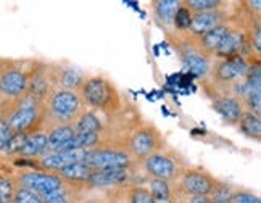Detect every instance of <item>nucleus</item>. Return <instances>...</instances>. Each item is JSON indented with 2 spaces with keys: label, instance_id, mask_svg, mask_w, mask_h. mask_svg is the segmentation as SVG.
Masks as SVG:
<instances>
[{
  "label": "nucleus",
  "instance_id": "15",
  "mask_svg": "<svg viewBox=\"0 0 261 203\" xmlns=\"http://www.w3.org/2000/svg\"><path fill=\"white\" fill-rule=\"evenodd\" d=\"M130 179L129 169H98L92 171V174L86 181V186L95 189H108L124 186Z\"/></svg>",
  "mask_w": 261,
  "mask_h": 203
},
{
  "label": "nucleus",
  "instance_id": "11",
  "mask_svg": "<svg viewBox=\"0 0 261 203\" xmlns=\"http://www.w3.org/2000/svg\"><path fill=\"white\" fill-rule=\"evenodd\" d=\"M248 58L244 55H234L230 58L219 60L213 68V74L218 83L230 84V83H239L240 79H244L247 71L250 68Z\"/></svg>",
  "mask_w": 261,
  "mask_h": 203
},
{
  "label": "nucleus",
  "instance_id": "39",
  "mask_svg": "<svg viewBox=\"0 0 261 203\" xmlns=\"http://www.w3.org/2000/svg\"><path fill=\"white\" fill-rule=\"evenodd\" d=\"M77 203H103V201H98V200H77Z\"/></svg>",
  "mask_w": 261,
  "mask_h": 203
},
{
  "label": "nucleus",
  "instance_id": "6",
  "mask_svg": "<svg viewBox=\"0 0 261 203\" xmlns=\"http://www.w3.org/2000/svg\"><path fill=\"white\" fill-rule=\"evenodd\" d=\"M174 48L177 50V54L180 60L184 62V65L189 68L190 73H194L198 78H206L208 73L212 71V63L206 54H203L200 50L197 39L189 36V37H179L174 42Z\"/></svg>",
  "mask_w": 261,
  "mask_h": 203
},
{
  "label": "nucleus",
  "instance_id": "33",
  "mask_svg": "<svg viewBox=\"0 0 261 203\" xmlns=\"http://www.w3.org/2000/svg\"><path fill=\"white\" fill-rule=\"evenodd\" d=\"M16 187L13 179L0 174V203H13Z\"/></svg>",
  "mask_w": 261,
  "mask_h": 203
},
{
  "label": "nucleus",
  "instance_id": "26",
  "mask_svg": "<svg viewBox=\"0 0 261 203\" xmlns=\"http://www.w3.org/2000/svg\"><path fill=\"white\" fill-rule=\"evenodd\" d=\"M239 129L245 137L259 140L261 137V118L255 113H250V111H244L242 116L239 119Z\"/></svg>",
  "mask_w": 261,
  "mask_h": 203
},
{
  "label": "nucleus",
  "instance_id": "12",
  "mask_svg": "<svg viewBox=\"0 0 261 203\" xmlns=\"http://www.w3.org/2000/svg\"><path fill=\"white\" fill-rule=\"evenodd\" d=\"M57 86V74L50 73L45 65L33 69L31 76H28V95H31L37 102L44 104V100L50 97Z\"/></svg>",
  "mask_w": 261,
  "mask_h": 203
},
{
  "label": "nucleus",
  "instance_id": "5",
  "mask_svg": "<svg viewBox=\"0 0 261 203\" xmlns=\"http://www.w3.org/2000/svg\"><path fill=\"white\" fill-rule=\"evenodd\" d=\"M166 147L165 136L162 131L155 128L153 124H145L142 128L136 129L133 136L129 139V151L127 154L137 158V160H145L150 155L156 154L162 148Z\"/></svg>",
  "mask_w": 261,
  "mask_h": 203
},
{
  "label": "nucleus",
  "instance_id": "31",
  "mask_svg": "<svg viewBox=\"0 0 261 203\" xmlns=\"http://www.w3.org/2000/svg\"><path fill=\"white\" fill-rule=\"evenodd\" d=\"M192 12L180 2V7L177 8V12L174 15V21H173V28H176L177 33H184L189 31L190 24H192Z\"/></svg>",
  "mask_w": 261,
  "mask_h": 203
},
{
  "label": "nucleus",
  "instance_id": "35",
  "mask_svg": "<svg viewBox=\"0 0 261 203\" xmlns=\"http://www.w3.org/2000/svg\"><path fill=\"white\" fill-rule=\"evenodd\" d=\"M13 203H42V200H41V197H39L37 194H34L33 190L18 186Z\"/></svg>",
  "mask_w": 261,
  "mask_h": 203
},
{
  "label": "nucleus",
  "instance_id": "17",
  "mask_svg": "<svg viewBox=\"0 0 261 203\" xmlns=\"http://www.w3.org/2000/svg\"><path fill=\"white\" fill-rule=\"evenodd\" d=\"M213 108L218 111L226 123L229 124H237L240 116L244 113V105L240 98L236 95H223V97H216L213 100Z\"/></svg>",
  "mask_w": 261,
  "mask_h": 203
},
{
  "label": "nucleus",
  "instance_id": "1",
  "mask_svg": "<svg viewBox=\"0 0 261 203\" xmlns=\"http://www.w3.org/2000/svg\"><path fill=\"white\" fill-rule=\"evenodd\" d=\"M77 94L81 97L83 104L100 111L116 110L121 104L116 87L113 86L112 81H108L103 76L86 78L84 84L77 90Z\"/></svg>",
  "mask_w": 261,
  "mask_h": 203
},
{
  "label": "nucleus",
  "instance_id": "16",
  "mask_svg": "<svg viewBox=\"0 0 261 203\" xmlns=\"http://www.w3.org/2000/svg\"><path fill=\"white\" fill-rule=\"evenodd\" d=\"M226 15L223 12V8L213 10V12H205V13H194L192 15V24L189 28V36L192 37H200L205 33H208L210 29L216 28L221 23H226Z\"/></svg>",
  "mask_w": 261,
  "mask_h": 203
},
{
  "label": "nucleus",
  "instance_id": "38",
  "mask_svg": "<svg viewBox=\"0 0 261 203\" xmlns=\"http://www.w3.org/2000/svg\"><path fill=\"white\" fill-rule=\"evenodd\" d=\"M187 203H210L208 197H189Z\"/></svg>",
  "mask_w": 261,
  "mask_h": 203
},
{
  "label": "nucleus",
  "instance_id": "2",
  "mask_svg": "<svg viewBox=\"0 0 261 203\" xmlns=\"http://www.w3.org/2000/svg\"><path fill=\"white\" fill-rule=\"evenodd\" d=\"M144 171L150 179H160L166 182H177L182 172L189 168L186 158L173 148H162L142 161Z\"/></svg>",
  "mask_w": 261,
  "mask_h": 203
},
{
  "label": "nucleus",
  "instance_id": "29",
  "mask_svg": "<svg viewBox=\"0 0 261 203\" xmlns=\"http://www.w3.org/2000/svg\"><path fill=\"white\" fill-rule=\"evenodd\" d=\"M39 197H41L42 203H73V201H76L71 194V190L68 189V184H65L63 187H60L54 192H48V194L39 195Z\"/></svg>",
  "mask_w": 261,
  "mask_h": 203
},
{
  "label": "nucleus",
  "instance_id": "37",
  "mask_svg": "<svg viewBox=\"0 0 261 203\" xmlns=\"http://www.w3.org/2000/svg\"><path fill=\"white\" fill-rule=\"evenodd\" d=\"M7 119L8 118L0 115V154H2V151L5 150L10 137H12V134H13L12 131H10V128H8V121Z\"/></svg>",
  "mask_w": 261,
  "mask_h": 203
},
{
  "label": "nucleus",
  "instance_id": "14",
  "mask_svg": "<svg viewBox=\"0 0 261 203\" xmlns=\"http://www.w3.org/2000/svg\"><path fill=\"white\" fill-rule=\"evenodd\" d=\"M245 45H247V29L240 26H229V31L224 36L223 42L219 44L215 55L219 57L221 60L230 58L234 55H242Z\"/></svg>",
  "mask_w": 261,
  "mask_h": 203
},
{
  "label": "nucleus",
  "instance_id": "9",
  "mask_svg": "<svg viewBox=\"0 0 261 203\" xmlns=\"http://www.w3.org/2000/svg\"><path fill=\"white\" fill-rule=\"evenodd\" d=\"M18 184L19 187H24L33 190L37 195H44L48 192H54L60 187L65 186V182L60 179L55 172H47V171H24L18 176Z\"/></svg>",
  "mask_w": 261,
  "mask_h": 203
},
{
  "label": "nucleus",
  "instance_id": "20",
  "mask_svg": "<svg viewBox=\"0 0 261 203\" xmlns=\"http://www.w3.org/2000/svg\"><path fill=\"white\" fill-rule=\"evenodd\" d=\"M92 168L87 166L83 161L79 163H73L63 169H60L57 172V176L62 179L65 184H86V181L89 179V176L92 174Z\"/></svg>",
  "mask_w": 261,
  "mask_h": 203
},
{
  "label": "nucleus",
  "instance_id": "19",
  "mask_svg": "<svg viewBox=\"0 0 261 203\" xmlns=\"http://www.w3.org/2000/svg\"><path fill=\"white\" fill-rule=\"evenodd\" d=\"M74 128L73 124H63V126H57L52 131H47V148L44 155L50 154H57L60 151L66 142L74 136Z\"/></svg>",
  "mask_w": 261,
  "mask_h": 203
},
{
  "label": "nucleus",
  "instance_id": "34",
  "mask_svg": "<svg viewBox=\"0 0 261 203\" xmlns=\"http://www.w3.org/2000/svg\"><path fill=\"white\" fill-rule=\"evenodd\" d=\"M127 203H156L152 195L148 194V190L142 186H136L129 189L127 194Z\"/></svg>",
  "mask_w": 261,
  "mask_h": 203
},
{
  "label": "nucleus",
  "instance_id": "7",
  "mask_svg": "<svg viewBox=\"0 0 261 203\" xmlns=\"http://www.w3.org/2000/svg\"><path fill=\"white\" fill-rule=\"evenodd\" d=\"M216 177L200 166H189L177 179V189L186 197H210Z\"/></svg>",
  "mask_w": 261,
  "mask_h": 203
},
{
  "label": "nucleus",
  "instance_id": "32",
  "mask_svg": "<svg viewBox=\"0 0 261 203\" xmlns=\"http://www.w3.org/2000/svg\"><path fill=\"white\" fill-rule=\"evenodd\" d=\"M28 136H29V133H13L2 154L10 155V157H13V155H21V150H23V147H24V144H26Z\"/></svg>",
  "mask_w": 261,
  "mask_h": 203
},
{
  "label": "nucleus",
  "instance_id": "22",
  "mask_svg": "<svg viewBox=\"0 0 261 203\" xmlns=\"http://www.w3.org/2000/svg\"><path fill=\"white\" fill-rule=\"evenodd\" d=\"M45 148H47V131L36 129L33 133H29L26 144L21 150V157L26 158L44 157Z\"/></svg>",
  "mask_w": 261,
  "mask_h": 203
},
{
  "label": "nucleus",
  "instance_id": "21",
  "mask_svg": "<svg viewBox=\"0 0 261 203\" xmlns=\"http://www.w3.org/2000/svg\"><path fill=\"white\" fill-rule=\"evenodd\" d=\"M84 81H86V73L77 66H68L57 74V84L60 86V89L73 90V92H77L81 89Z\"/></svg>",
  "mask_w": 261,
  "mask_h": 203
},
{
  "label": "nucleus",
  "instance_id": "23",
  "mask_svg": "<svg viewBox=\"0 0 261 203\" xmlns=\"http://www.w3.org/2000/svg\"><path fill=\"white\" fill-rule=\"evenodd\" d=\"M179 7H180L179 0H158V2H153V15L156 18V21L162 26L173 28L174 15Z\"/></svg>",
  "mask_w": 261,
  "mask_h": 203
},
{
  "label": "nucleus",
  "instance_id": "4",
  "mask_svg": "<svg viewBox=\"0 0 261 203\" xmlns=\"http://www.w3.org/2000/svg\"><path fill=\"white\" fill-rule=\"evenodd\" d=\"M81 97L77 92L65 89H55L47 98V113L58 126L73 124L81 115Z\"/></svg>",
  "mask_w": 261,
  "mask_h": 203
},
{
  "label": "nucleus",
  "instance_id": "25",
  "mask_svg": "<svg viewBox=\"0 0 261 203\" xmlns=\"http://www.w3.org/2000/svg\"><path fill=\"white\" fill-rule=\"evenodd\" d=\"M148 194L156 203H168L173 201L174 198V190H173V182L160 181V179H148L147 187Z\"/></svg>",
  "mask_w": 261,
  "mask_h": 203
},
{
  "label": "nucleus",
  "instance_id": "27",
  "mask_svg": "<svg viewBox=\"0 0 261 203\" xmlns=\"http://www.w3.org/2000/svg\"><path fill=\"white\" fill-rule=\"evenodd\" d=\"M97 144H100V134H74L62 148H60V151L92 150V148H95ZM57 154H58V151H57Z\"/></svg>",
  "mask_w": 261,
  "mask_h": 203
},
{
  "label": "nucleus",
  "instance_id": "24",
  "mask_svg": "<svg viewBox=\"0 0 261 203\" xmlns=\"http://www.w3.org/2000/svg\"><path fill=\"white\" fill-rule=\"evenodd\" d=\"M73 128L76 134H100L103 124L94 111H86L74 119Z\"/></svg>",
  "mask_w": 261,
  "mask_h": 203
},
{
  "label": "nucleus",
  "instance_id": "30",
  "mask_svg": "<svg viewBox=\"0 0 261 203\" xmlns=\"http://www.w3.org/2000/svg\"><path fill=\"white\" fill-rule=\"evenodd\" d=\"M192 13H205V12H213V10H219L224 5L221 0H187L182 2Z\"/></svg>",
  "mask_w": 261,
  "mask_h": 203
},
{
  "label": "nucleus",
  "instance_id": "10",
  "mask_svg": "<svg viewBox=\"0 0 261 203\" xmlns=\"http://www.w3.org/2000/svg\"><path fill=\"white\" fill-rule=\"evenodd\" d=\"M28 92V74L15 65L0 69V97L18 100Z\"/></svg>",
  "mask_w": 261,
  "mask_h": 203
},
{
  "label": "nucleus",
  "instance_id": "3",
  "mask_svg": "<svg viewBox=\"0 0 261 203\" xmlns=\"http://www.w3.org/2000/svg\"><path fill=\"white\" fill-rule=\"evenodd\" d=\"M44 113V104L31 95H23L16 100L15 107L8 115V128L12 133H33L36 124L41 123Z\"/></svg>",
  "mask_w": 261,
  "mask_h": 203
},
{
  "label": "nucleus",
  "instance_id": "36",
  "mask_svg": "<svg viewBox=\"0 0 261 203\" xmlns=\"http://www.w3.org/2000/svg\"><path fill=\"white\" fill-rule=\"evenodd\" d=\"M229 203H261V198L250 190L237 189V190H234V194H232V197H230Z\"/></svg>",
  "mask_w": 261,
  "mask_h": 203
},
{
  "label": "nucleus",
  "instance_id": "13",
  "mask_svg": "<svg viewBox=\"0 0 261 203\" xmlns=\"http://www.w3.org/2000/svg\"><path fill=\"white\" fill-rule=\"evenodd\" d=\"M87 150H69V151H58V154H50V155H44L39 158V166H41L42 171L47 172H57L60 169H63L73 163H79L86 158Z\"/></svg>",
  "mask_w": 261,
  "mask_h": 203
},
{
  "label": "nucleus",
  "instance_id": "28",
  "mask_svg": "<svg viewBox=\"0 0 261 203\" xmlns=\"http://www.w3.org/2000/svg\"><path fill=\"white\" fill-rule=\"evenodd\" d=\"M234 187L229 184L226 181H221V179H216L215 181V186H213V190L212 194H210V201H216V203H229L230 201V197L234 194Z\"/></svg>",
  "mask_w": 261,
  "mask_h": 203
},
{
  "label": "nucleus",
  "instance_id": "18",
  "mask_svg": "<svg viewBox=\"0 0 261 203\" xmlns=\"http://www.w3.org/2000/svg\"><path fill=\"white\" fill-rule=\"evenodd\" d=\"M229 26L230 24H227V23H221L216 28L210 29V31L205 33L203 36L197 37V44H198L200 50H202L203 54H206L208 57H213L216 54L219 44L223 42L224 36L227 34Z\"/></svg>",
  "mask_w": 261,
  "mask_h": 203
},
{
  "label": "nucleus",
  "instance_id": "40",
  "mask_svg": "<svg viewBox=\"0 0 261 203\" xmlns=\"http://www.w3.org/2000/svg\"><path fill=\"white\" fill-rule=\"evenodd\" d=\"M210 203H216V201H210Z\"/></svg>",
  "mask_w": 261,
  "mask_h": 203
},
{
  "label": "nucleus",
  "instance_id": "8",
  "mask_svg": "<svg viewBox=\"0 0 261 203\" xmlns=\"http://www.w3.org/2000/svg\"><path fill=\"white\" fill-rule=\"evenodd\" d=\"M133 157L121 148H92L87 150L84 163L94 171L98 169H129Z\"/></svg>",
  "mask_w": 261,
  "mask_h": 203
}]
</instances>
